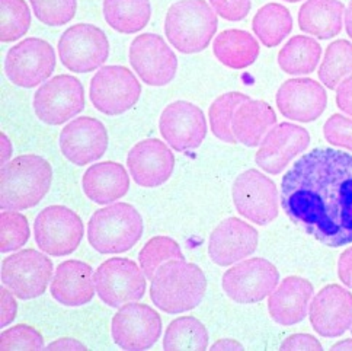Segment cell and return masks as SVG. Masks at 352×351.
<instances>
[{
  "mask_svg": "<svg viewBox=\"0 0 352 351\" xmlns=\"http://www.w3.org/2000/svg\"><path fill=\"white\" fill-rule=\"evenodd\" d=\"M280 200L285 215L318 242L352 244V155L313 149L285 172Z\"/></svg>",
  "mask_w": 352,
  "mask_h": 351,
  "instance_id": "obj_1",
  "label": "cell"
},
{
  "mask_svg": "<svg viewBox=\"0 0 352 351\" xmlns=\"http://www.w3.org/2000/svg\"><path fill=\"white\" fill-rule=\"evenodd\" d=\"M207 292L204 271L194 262L170 259L160 266L150 281V299L157 309L179 315L203 304Z\"/></svg>",
  "mask_w": 352,
  "mask_h": 351,
  "instance_id": "obj_2",
  "label": "cell"
},
{
  "mask_svg": "<svg viewBox=\"0 0 352 351\" xmlns=\"http://www.w3.org/2000/svg\"><path fill=\"white\" fill-rule=\"evenodd\" d=\"M53 184V168L38 155H21L0 172V207L28 210L40 204Z\"/></svg>",
  "mask_w": 352,
  "mask_h": 351,
  "instance_id": "obj_3",
  "label": "cell"
},
{
  "mask_svg": "<svg viewBox=\"0 0 352 351\" xmlns=\"http://www.w3.org/2000/svg\"><path fill=\"white\" fill-rule=\"evenodd\" d=\"M219 28L216 10L206 0H178L166 12L165 34L182 54L204 52Z\"/></svg>",
  "mask_w": 352,
  "mask_h": 351,
  "instance_id": "obj_4",
  "label": "cell"
},
{
  "mask_svg": "<svg viewBox=\"0 0 352 351\" xmlns=\"http://www.w3.org/2000/svg\"><path fill=\"white\" fill-rule=\"evenodd\" d=\"M144 233V222L129 203L108 204L96 210L87 222V241L99 254H122L130 251Z\"/></svg>",
  "mask_w": 352,
  "mask_h": 351,
  "instance_id": "obj_5",
  "label": "cell"
},
{
  "mask_svg": "<svg viewBox=\"0 0 352 351\" xmlns=\"http://www.w3.org/2000/svg\"><path fill=\"white\" fill-rule=\"evenodd\" d=\"M232 198L239 215L259 226H267L278 217L281 202L278 187L258 169L237 175L232 187Z\"/></svg>",
  "mask_w": 352,
  "mask_h": 351,
  "instance_id": "obj_6",
  "label": "cell"
},
{
  "mask_svg": "<svg viewBox=\"0 0 352 351\" xmlns=\"http://www.w3.org/2000/svg\"><path fill=\"white\" fill-rule=\"evenodd\" d=\"M280 284V271L265 258L239 261L223 274L221 287L239 305H255L267 299Z\"/></svg>",
  "mask_w": 352,
  "mask_h": 351,
  "instance_id": "obj_7",
  "label": "cell"
},
{
  "mask_svg": "<svg viewBox=\"0 0 352 351\" xmlns=\"http://www.w3.org/2000/svg\"><path fill=\"white\" fill-rule=\"evenodd\" d=\"M53 261L36 249H22L2 262V284L21 300L45 293L54 275Z\"/></svg>",
  "mask_w": 352,
  "mask_h": 351,
  "instance_id": "obj_8",
  "label": "cell"
},
{
  "mask_svg": "<svg viewBox=\"0 0 352 351\" xmlns=\"http://www.w3.org/2000/svg\"><path fill=\"white\" fill-rule=\"evenodd\" d=\"M98 297L109 308L138 302L147 289L142 267L130 258L114 257L104 261L95 271Z\"/></svg>",
  "mask_w": 352,
  "mask_h": 351,
  "instance_id": "obj_9",
  "label": "cell"
},
{
  "mask_svg": "<svg viewBox=\"0 0 352 351\" xmlns=\"http://www.w3.org/2000/svg\"><path fill=\"white\" fill-rule=\"evenodd\" d=\"M34 236L47 255L66 257L79 248L85 224L74 210L60 204L48 206L35 217Z\"/></svg>",
  "mask_w": 352,
  "mask_h": 351,
  "instance_id": "obj_10",
  "label": "cell"
},
{
  "mask_svg": "<svg viewBox=\"0 0 352 351\" xmlns=\"http://www.w3.org/2000/svg\"><path fill=\"white\" fill-rule=\"evenodd\" d=\"M57 52L61 65L73 73L98 70L109 58L105 32L92 23H76L60 36Z\"/></svg>",
  "mask_w": 352,
  "mask_h": 351,
  "instance_id": "obj_11",
  "label": "cell"
},
{
  "mask_svg": "<svg viewBox=\"0 0 352 351\" xmlns=\"http://www.w3.org/2000/svg\"><path fill=\"white\" fill-rule=\"evenodd\" d=\"M142 95V83L125 66H102L91 81L92 105L105 116L117 117L131 109Z\"/></svg>",
  "mask_w": 352,
  "mask_h": 351,
  "instance_id": "obj_12",
  "label": "cell"
},
{
  "mask_svg": "<svg viewBox=\"0 0 352 351\" xmlns=\"http://www.w3.org/2000/svg\"><path fill=\"white\" fill-rule=\"evenodd\" d=\"M32 105L40 121L48 125H61L85 109V87L72 74H58L36 89Z\"/></svg>",
  "mask_w": 352,
  "mask_h": 351,
  "instance_id": "obj_13",
  "label": "cell"
},
{
  "mask_svg": "<svg viewBox=\"0 0 352 351\" xmlns=\"http://www.w3.org/2000/svg\"><path fill=\"white\" fill-rule=\"evenodd\" d=\"M56 70V52L41 39H27L12 47L5 58L6 78L19 87L40 86Z\"/></svg>",
  "mask_w": 352,
  "mask_h": 351,
  "instance_id": "obj_14",
  "label": "cell"
},
{
  "mask_svg": "<svg viewBox=\"0 0 352 351\" xmlns=\"http://www.w3.org/2000/svg\"><path fill=\"white\" fill-rule=\"evenodd\" d=\"M129 57L137 76L148 86H166L178 72V57L157 34L137 35L130 45Z\"/></svg>",
  "mask_w": 352,
  "mask_h": 351,
  "instance_id": "obj_15",
  "label": "cell"
},
{
  "mask_svg": "<svg viewBox=\"0 0 352 351\" xmlns=\"http://www.w3.org/2000/svg\"><path fill=\"white\" fill-rule=\"evenodd\" d=\"M162 334V318L146 304H127L112 318L111 335L122 350L152 348Z\"/></svg>",
  "mask_w": 352,
  "mask_h": 351,
  "instance_id": "obj_16",
  "label": "cell"
},
{
  "mask_svg": "<svg viewBox=\"0 0 352 351\" xmlns=\"http://www.w3.org/2000/svg\"><path fill=\"white\" fill-rule=\"evenodd\" d=\"M207 118L203 109L192 103L175 101L162 111L159 130L176 152L198 149L207 137Z\"/></svg>",
  "mask_w": 352,
  "mask_h": 351,
  "instance_id": "obj_17",
  "label": "cell"
},
{
  "mask_svg": "<svg viewBox=\"0 0 352 351\" xmlns=\"http://www.w3.org/2000/svg\"><path fill=\"white\" fill-rule=\"evenodd\" d=\"M309 319L314 332L323 338H338L352 327V293L346 286L328 284L313 296Z\"/></svg>",
  "mask_w": 352,
  "mask_h": 351,
  "instance_id": "obj_18",
  "label": "cell"
},
{
  "mask_svg": "<svg viewBox=\"0 0 352 351\" xmlns=\"http://www.w3.org/2000/svg\"><path fill=\"white\" fill-rule=\"evenodd\" d=\"M309 146L310 134L305 127L293 123L275 124L259 145L255 162L267 173L280 175Z\"/></svg>",
  "mask_w": 352,
  "mask_h": 351,
  "instance_id": "obj_19",
  "label": "cell"
},
{
  "mask_svg": "<svg viewBox=\"0 0 352 351\" xmlns=\"http://www.w3.org/2000/svg\"><path fill=\"white\" fill-rule=\"evenodd\" d=\"M58 142L63 156L73 165L85 167L107 153L109 137L102 121L78 117L61 130Z\"/></svg>",
  "mask_w": 352,
  "mask_h": 351,
  "instance_id": "obj_20",
  "label": "cell"
},
{
  "mask_svg": "<svg viewBox=\"0 0 352 351\" xmlns=\"http://www.w3.org/2000/svg\"><path fill=\"white\" fill-rule=\"evenodd\" d=\"M258 244L259 233L252 224L237 217H228L211 232L208 255L214 264L229 267L252 255Z\"/></svg>",
  "mask_w": 352,
  "mask_h": 351,
  "instance_id": "obj_21",
  "label": "cell"
},
{
  "mask_svg": "<svg viewBox=\"0 0 352 351\" xmlns=\"http://www.w3.org/2000/svg\"><path fill=\"white\" fill-rule=\"evenodd\" d=\"M275 103L285 118L297 123H313L328 107V94L318 81L294 78L278 87Z\"/></svg>",
  "mask_w": 352,
  "mask_h": 351,
  "instance_id": "obj_22",
  "label": "cell"
},
{
  "mask_svg": "<svg viewBox=\"0 0 352 351\" xmlns=\"http://www.w3.org/2000/svg\"><path fill=\"white\" fill-rule=\"evenodd\" d=\"M127 167L137 185L157 188L172 177L175 156L165 142L146 139L131 147L127 155Z\"/></svg>",
  "mask_w": 352,
  "mask_h": 351,
  "instance_id": "obj_23",
  "label": "cell"
},
{
  "mask_svg": "<svg viewBox=\"0 0 352 351\" xmlns=\"http://www.w3.org/2000/svg\"><path fill=\"white\" fill-rule=\"evenodd\" d=\"M313 295L314 287L307 279L288 275L268 296L271 319L283 327H293L303 322L309 315Z\"/></svg>",
  "mask_w": 352,
  "mask_h": 351,
  "instance_id": "obj_24",
  "label": "cell"
},
{
  "mask_svg": "<svg viewBox=\"0 0 352 351\" xmlns=\"http://www.w3.org/2000/svg\"><path fill=\"white\" fill-rule=\"evenodd\" d=\"M53 299L63 306H85L96 293L94 268L79 259L63 261L54 271L52 286Z\"/></svg>",
  "mask_w": 352,
  "mask_h": 351,
  "instance_id": "obj_25",
  "label": "cell"
},
{
  "mask_svg": "<svg viewBox=\"0 0 352 351\" xmlns=\"http://www.w3.org/2000/svg\"><path fill=\"white\" fill-rule=\"evenodd\" d=\"M82 188L91 202L112 204L129 193L130 175L118 162H99L83 173Z\"/></svg>",
  "mask_w": 352,
  "mask_h": 351,
  "instance_id": "obj_26",
  "label": "cell"
},
{
  "mask_svg": "<svg viewBox=\"0 0 352 351\" xmlns=\"http://www.w3.org/2000/svg\"><path fill=\"white\" fill-rule=\"evenodd\" d=\"M345 9L341 0H306L298 10V27L319 40H331L342 31Z\"/></svg>",
  "mask_w": 352,
  "mask_h": 351,
  "instance_id": "obj_27",
  "label": "cell"
},
{
  "mask_svg": "<svg viewBox=\"0 0 352 351\" xmlns=\"http://www.w3.org/2000/svg\"><path fill=\"white\" fill-rule=\"evenodd\" d=\"M275 124L276 114L268 103L249 99L234 112L232 131L237 143L246 147H258Z\"/></svg>",
  "mask_w": 352,
  "mask_h": 351,
  "instance_id": "obj_28",
  "label": "cell"
},
{
  "mask_svg": "<svg viewBox=\"0 0 352 351\" xmlns=\"http://www.w3.org/2000/svg\"><path fill=\"white\" fill-rule=\"evenodd\" d=\"M261 47L255 36L243 30H226L220 32L212 44V54L233 70L252 66L259 57Z\"/></svg>",
  "mask_w": 352,
  "mask_h": 351,
  "instance_id": "obj_29",
  "label": "cell"
},
{
  "mask_svg": "<svg viewBox=\"0 0 352 351\" xmlns=\"http://www.w3.org/2000/svg\"><path fill=\"white\" fill-rule=\"evenodd\" d=\"M322 45L307 35H294L278 53V66L292 76H305L318 69Z\"/></svg>",
  "mask_w": 352,
  "mask_h": 351,
  "instance_id": "obj_30",
  "label": "cell"
},
{
  "mask_svg": "<svg viewBox=\"0 0 352 351\" xmlns=\"http://www.w3.org/2000/svg\"><path fill=\"white\" fill-rule=\"evenodd\" d=\"M152 17L150 0H104V18L120 34H135L146 28Z\"/></svg>",
  "mask_w": 352,
  "mask_h": 351,
  "instance_id": "obj_31",
  "label": "cell"
},
{
  "mask_svg": "<svg viewBox=\"0 0 352 351\" xmlns=\"http://www.w3.org/2000/svg\"><path fill=\"white\" fill-rule=\"evenodd\" d=\"M252 30L265 47L280 45L293 31L292 12L280 3L262 6L252 19Z\"/></svg>",
  "mask_w": 352,
  "mask_h": 351,
  "instance_id": "obj_32",
  "label": "cell"
},
{
  "mask_svg": "<svg viewBox=\"0 0 352 351\" xmlns=\"http://www.w3.org/2000/svg\"><path fill=\"white\" fill-rule=\"evenodd\" d=\"M165 350H207L208 331L206 325L194 317L173 319L163 337Z\"/></svg>",
  "mask_w": 352,
  "mask_h": 351,
  "instance_id": "obj_33",
  "label": "cell"
},
{
  "mask_svg": "<svg viewBox=\"0 0 352 351\" xmlns=\"http://www.w3.org/2000/svg\"><path fill=\"white\" fill-rule=\"evenodd\" d=\"M318 74L320 82L331 91H336L339 83L352 76V43L336 40L326 47Z\"/></svg>",
  "mask_w": 352,
  "mask_h": 351,
  "instance_id": "obj_34",
  "label": "cell"
},
{
  "mask_svg": "<svg viewBox=\"0 0 352 351\" xmlns=\"http://www.w3.org/2000/svg\"><path fill=\"white\" fill-rule=\"evenodd\" d=\"M249 96L242 92H228L214 99V103L210 105L208 120L210 129L219 140L236 145L237 140L232 131V121L234 112L243 103L249 101Z\"/></svg>",
  "mask_w": 352,
  "mask_h": 351,
  "instance_id": "obj_35",
  "label": "cell"
},
{
  "mask_svg": "<svg viewBox=\"0 0 352 351\" xmlns=\"http://www.w3.org/2000/svg\"><path fill=\"white\" fill-rule=\"evenodd\" d=\"M170 259H185V257L179 244L169 236L152 237L138 253V264L150 281L155 277L159 267Z\"/></svg>",
  "mask_w": 352,
  "mask_h": 351,
  "instance_id": "obj_36",
  "label": "cell"
},
{
  "mask_svg": "<svg viewBox=\"0 0 352 351\" xmlns=\"http://www.w3.org/2000/svg\"><path fill=\"white\" fill-rule=\"evenodd\" d=\"M0 41L14 43L31 28V10L25 0H0Z\"/></svg>",
  "mask_w": 352,
  "mask_h": 351,
  "instance_id": "obj_37",
  "label": "cell"
},
{
  "mask_svg": "<svg viewBox=\"0 0 352 351\" xmlns=\"http://www.w3.org/2000/svg\"><path fill=\"white\" fill-rule=\"evenodd\" d=\"M0 224H2V240H0L2 254L15 253L28 244L31 229L28 219L22 213L16 210H3L0 215Z\"/></svg>",
  "mask_w": 352,
  "mask_h": 351,
  "instance_id": "obj_38",
  "label": "cell"
},
{
  "mask_svg": "<svg viewBox=\"0 0 352 351\" xmlns=\"http://www.w3.org/2000/svg\"><path fill=\"white\" fill-rule=\"evenodd\" d=\"M34 15L48 27L69 23L78 10V0H30Z\"/></svg>",
  "mask_w": 352,
  "mask_h": 351,
  "instance_id": "obj_39",
  "label": "cell"
},
{
  "mask_svg": "<svg viewBox=\"0 0 352 351\" xmlns=\"http://www.w3.org/2000/svg\"><path fill=\"white\" fill-rule=\"evenodd\" d=\"M0 348L10 350H43L45 348L41 332L27 323H18L15 327L3 330L0 335Z\"/></svg>",
  "mask_w": 352,
  "mask_h": 351,
  "instance_id": "obj_40",
  "label": "cell"
},
{
  "mask_svg": "<svg viewBox=\"0 0 352 351\" xmlns=\"http://www.w3.org/2000/svg\"><path fill=\"white\" fill-rule=\"evenodd\" d=\"M323 136L329 145L352 152V117L331 116L323 125Z\"/></svg>",
  "mask_w": 352,
  "mask_h": 351,
  "instance_id": "obj_41",
  "label": "cell"
},
{
  "mask_svg": "<svg viewBox=\"0 0 352 351\" xmlns=\"http://www.w3.org/2000/svg\"><path fill=\"white\" fill-rule=\"evenodd\" d=\"M208 2L219 17L230 22L245 19L252 9V0H208Z\"/></svg>",
  "mask_w": 352,
  "mask_h": 351,
  "instance_id": "obj_42",
  "label": "cell"
},
{
  "mask_svg": "<svg viewBox=\"0 0 352 351\" xmlns=\"http://www.w3.org/2000/svg\"><path fill=\"white\" fill-rule=\"evenodd\" d=\"M322 344L316 337L310 334H293L281 343L280 350H322Z\"/></svg>",
  "mask_w": 352,
  "mask_h": 351,
  "instance_id": "obj_43",
  "label": "cell"
},
{
  "mask_svg": "<svg viewBox=\"0 0 352 351\" xmlns=\"http://www.w3.org/2000/svg\"><path fill=\"white\" fill-rule=\"evenodd\" d=\"M16 296L12 293L8 287L2 286V319H0V327L5 328L15 321L18 313Z\"/></svg>",
  "mask_w": 352,
  "mask_h": 351,
  "instance_id": "obj_44",
  "label": "cell"
},
{
  "mask_svg": "<svg viewBox=\"0 0 352 351\" xmlns=\"http://www.w3.org/2000/svg\"><path fill=\"white\" fill-rule=\"evenodd\" d=\"M336 105L346 116L352 117V76L345 78L336 87Z\"/></svg>",
  "mask_w": 352,
  "mask_h": 351,
  "instance_id": "obj_45",
  "label": "cell"
},
{
  "mask_svg": "<svg viewBox=\"0 0 352 351\" xmlns=\"http://www.w3.org/2000/svg\"><path fill=\"white\" fill-rule=\"evenodd\" d=\"M351 273H352V246L346 248L344 253L339 255L338 259V277L344 286L351 289Z\"/></svg>",
  "mask_w": 352,
  "mask_h": 351,
  "instance_id": "obj_46",
  "label": "cell"
},
{
  "mask_svg": "<svg viewBox=\"0 0 352 351\" xmlns=\"http://www.w3.org/2000/svg\"><path fill=\"white\" fill-rule=\"evenodd\" d=\"M45 350H87V347L79 340H76V338L63 337L45 345Z\"/></svg>",
  "mask_w": 352,
  "mask_h": 351,
  "instance_id": "obj_47",
  "label": "cell"
},
{
  "mask_svg": "<svg viewBox=\"0 0 352 351\" xmlns=\"http://www.w3.org/2000/svg\"><path fill=\"white\" fill-rule=\"evenodd\" d=\"M211 350H245V347L233 338H221L211 345Z\"/></svg>",
  "mask_w": 352,
  "mask_h": 351,
  "instance_id": "obj_48",
  "label": "cell"
},
{
  "mask_svg": "<svg viewBox=\"0 0 352 351\" xmlns=\"http://www.w3.org/2000/svg\"><path fill=\"white\" fill-rule=\"evenodd\" d=\"M0 139H2V167L10 162V156L14 153V149H12V143L9 137L5 133H0Z\"/></svg>",
  "mask_w": 352,
  "mask_h": 351,
  "instance_id": "obj_49",
  "label": "cell"
},
{
  "mask_svg": "<svg viewBox=\"0 0 352 351\" xmlns=\"http://www.w3.org/2000/svg\"><path fill=\"white\" fill-rule=\"evenodd\" d=\"M344 25L346 34L349 35V39L352 40V0H349V3L345 9V19H344Z\"/></svg>",
  "mask_w": 352,
  "mask_h": 351,
  "instance_id": "obj_50",
  "label": "cell"
},
{
  "mask_svg": "<svg viewBox=\"0 0 352 351\" xmlns=\"http://www.w3.org/2000/svg\"><path fill=\"white\" fill-rule=\"evenodd\" d=\"M331 350H352V338L349 340H342V341H338L335 343Z\"/></svg>",
  "mask_w": 352,
  "mask_h": 351,
  "instance_id": "obj_51",
  "label": "cell"
},
{
  "mask_svg": "<svg viewBox=\"0 0 352 351\" xmlns=\"http://www.w3.org/2000/svg\"><path fill=\"white\" fill-rule=\"evenodd\" d=\"M284 2H288V3H297V2H301V0H284Z\"/></svg>",
  "mask_w": 352,
  "mask_h": 351,
  "instance_id": "obj_52",
  "label": "cell"
},
{
  "mask_svg": "<svg viewBox=\"0 0 352 351\" xmlns=\"http://www.w3.org/2000/svg\"><path fill=\"white\" fill-rule=\"evenodd\" d=\"M351 289H352V273H351Z\"/></svg>",
  "mask_w": 352,
  "mask_h": 351,
  "instance_id": "obj_53",
  "label": "cell"
},
{
  "mask_svg": "<svg viewBox=\"0 0 352 351\" xmlns=\"http://www.w3.org/2000/svg\"><path fill=\"white\" fill-rule=\"evenodd\" d=\"M351 334H352V327H351Z\"/></svg>",
  "mask_w": 352,
  "mask_h": 351,
  "instance_id": "obj_54",
  "label": "cell"
}]
</instances>
